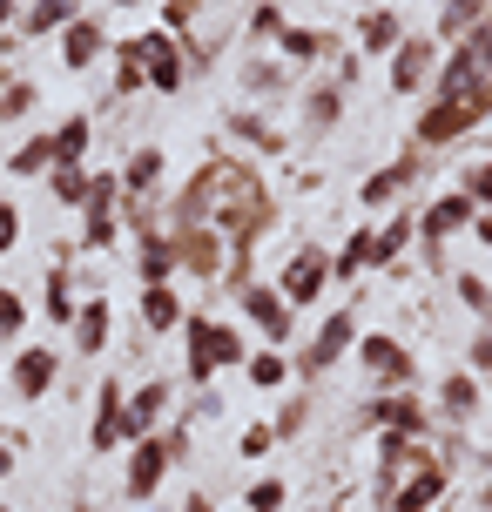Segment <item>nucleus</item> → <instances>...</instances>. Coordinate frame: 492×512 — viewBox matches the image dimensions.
<instances>
[{"label": "nucleus", "instance_id": "obj_1", "mask_svg": "<svg viewBox=\"0 0 492 512\" xmlns=\"http://www.w3.org/2000/svg\"><path fill=\"white\" fill-rule=\"evenodd\" d=\"M243 358H250V344H243L236 324L209 317V310H189V317H182V371H189L196 391H209V378L230 371V364L243 371Z\"/></svg>", "mask_w": 492, "mask_h": 512}, {"label": "nucleus", "instance_id": "obj_2", "mask_svg": "<svg viewBox=\"0 0 492 512\" xmlns=\"http://www.w3.org/2000/svg\"><path fill=\"white\" fill-rule=\"evenodd\" d=\"M358 337H364L358 310H351V304H344V310H331V317L317 324V337L304 344V351H297V364H290V371H297V378H324V371H337V364H344L351 351H358Z\"/></svg>", "mask_w": 492, "mask_h": 512}, {"label": "nucleus", "instance_id": "obj_3", "mask_svg": "<svg viewBox=\"0 0 492 512\" xmlns=\"http://www.w3.org/2000/svg\"><path fill=\"white\" fill-rule=\"evenodd\" d=\"M439 54H445V48L432 41V34H405V41L385 54L391 95H398V102H405V95H425V88H432V75H439Z\"/></svg>", "mask_w": 492, "mask_h": 512}, {"label": "nucleus", "instance_id": "obj_4", "mask_svg": "<svg viewBox=\"0 0 492 512\" xmlns=\"http://www.w3.org/2000/svg\"><path fill=\"white\" fill-rule=\"evenodd\" d=\"M135 54H142V75H149L156 95H182V88H189V48H182L176 34L142 27V34H135Z\"/></svg>", "mask_w": 492, "mask_h": 512}, {"label": "nucleus", "instance_id": "obj_5", "mask_svg": "<svg viewBox=\"0 0 492 512\" xmlns=\"http://www.w3.org/2000/svg\"><path fill=\"white\" fill-rule=\"evenodd\" d=\"M358 364H364V378L378 384V391H412V378H418L405 337H391V331H364L358 337Z\"/></svg>", "mask_w": 492, "mask_h": 512}, {"label": "nucleus", "instance_id": "obj_6", "mask_svg": "<svg viewBox=\"0 0 492 512\" xmlns=\"http://www.w3.org/2000/svg\"><path fill=\"white\" fill-rule=\"evenodd\" d=\"M230 297H236V310H243V324H257L263 344H277V351H284L290 331H297V310L277 297V283H257V277H250V283H236Z\"/></svg>", "mask_w": 492, "mask_h": 512}, {"label": "nucleus", "instance_id": "obj_7", "mask_svg": "<svg viewBox=\"0 0 492 512\" xmlns=\"http://www.w3.org/2000/svg\"><path fill=\"white\" fill-rule=\"evenodd\" d=\"M324 290H331V250L324 243H297V256H290L284 277H277V297L290 310H311Z\"/></svg>", "mask_w": 492, "mask_h": 512}, {"label": "nucleus", "instance_id": "obj_8", "mask_svg": "<svg viewBox=\"0 0 492 512\" xmlns=\"http://www.w3.org/2000/svg\"><path fill=\"white\" fill-rule=\"evenodd\" d=\"M176 472V452H169V438L162 432H149V438H135L129 445V472H122V492H129L135 506H149L162 492V479Z\"/></svg>", "mask_w": 492, "mask_h": 512}, {"label": "nucleus", "instance_id": "obj_9", "mask_svg": "<svg viewBox=\"0 0 492 512\" xmlns=\"http://www.w3.org/2000/svg\"><path fill=\"white\" fill-rule=\"evenodd\" d=\"M344 102H351V88L337 75H317L297 88V135H311V142H324L337 122H344Z\"/></svg>", "mask_w": 492, "mask_h": 512}, {"label": "nucleus", "instance_id": "obj_10", "mask_svg": "<svg viewBox=\"0 0 492 512\" xmlns=\"http://www.w3.org/2000/svg\"><path fill=\"white\" fill-rule=\"evenodd\" d=\"M61 378V351L54 344H21L14 364H7V398H21V405H41Z\"/></svg>", "mask_w": 492, "mask_h": 512}, {"label": "nucleus", "instance_id": "obj_11", "mask_svg": "<svg viewBox=\"0 0 492 512\" xmlns=\"http://www.w3.org/2000/svg\"><path fill=\"white\" fill-rule=\"evenodd\" d=\"M479 122H486V115H479L472 102H432L425 115H418V128H412V149H418V155L452 149V142H466Z\"/></svg>", "mask_w": 492, "mask_h": 512}, {"label": "nucleus", "instance_id": "obj_12", "mask_svg": "<svg viewBox=\"0 0 492 512\" xmlns=\"http://www.w3.org/2000/svg\"><path fill=\"white\" fill-rule=\"evenodd\" d=\"M445 486H452V465L425 452V459H418L412 472H405V479L385 492V512H432V506L445 499Z\"/></svg>", "mask_w": 492, "mask_h": 512}, {"label": "nucleus", "instance_id": "obj_13", "mask_svg": "<svg viewBox=\"0 0 492 512\" xmlns=\"http://www.w3.org/2000/svg\"><path fill=\"white\" fill-rule=\"evenodd\" d=\"M122 411H129L122 378H102L95 384V418H88V459H108V452L129 445V438H122Z\"/></svg>", "mask_w": 492, "mask_h": 512}, {"label": "nucleus", "instance_id": "obj_14", "mask_svg": "<svg viewBox=\"0 0 492 512\" xmlns=\"http://www.w3.org/2000/svg\"><path fill=\"white\" fill-rule=\"evenodd\" d=\"M364 425L425 438V432H432V405H425V398H412V391H385V398H371V405H364Z\"/></svg>", "mask_w": 492, "mask_h": 512}, {"label": "nucleus", "instance_id": "obj_15", "mask_svg": "<svg viewBox=\"0 0 492 512\" xmlns=\"http://www.w3.org/2000/svg\"><path fill=\"white\" fill-rule=\"evenodd\" d=\"M169 243H176V270H189V277H223V236L209 230V223L169 230Z\"/></svg>", "mask_w": 492, "mask_h": 512}, {"label": "nucleus", "instance_id": "obj_16", "mask_svg": "<svg viewBox=\"0 0 492 512\" xmlns=\"http://www.w3.org/2000/svg\"><path fill=\"white\" fill-rule=\"evenodd\" d=\"M108 48H115V41H108V21H95V14H75V21L61 27V61H68L75 75H88Z\"/></svg>", "mask_w": 492, "mask_h": 512}, {"label": "nucleus", "instance_id": "obj_17", "mask_svg": "<svg viewBox=\"0 0 492 512\" xmlns=\"http://www.w3.org/2000/svg\"><path fill=\"white\" fill-rule=\"evenodd\" d=\"M418 182V149H405L398 162H385V169H371V176L358 182V203L364 209H385V203H405V189Z\"/></svg>", "mask_w": 492, "mask_h": 512}, {"label": "nucleus", "instance_id": "obj_18", "mask_svg": "<svg viewBox=\"0 0 492 512\" xmlns=\"http://www.w3.org/2000/svg\"><path fill=\"white\" fill-rule=\"evenodd\" d=\"M135 317H142V331L169 337V331H182L189 304H182V290H176V283H142V290H135Z\"/></svg>", "mask_w": 492, "mask_h": 512}, {"label": "nucleus", "instance_id": "obj_19", "mask_svg": "<svg viewBox=\"0 0 492 512\" xmlns=\"http://www.w3.org/2000/svg\"><path fill=\"white\" fill-rule=\"evenodd\" d=\"M68 337H75L81 358H102V351H108V337H115V304H108L102 290H95V297H81V310H75V324H68Z\"/></svg>", "mask_w": 492, "mask_h": 512}, {"label": "nucleus", "instance_id": "obj_20", "mask_svg": "<svg viewBox=\"0 0 492 512\" xmlns=\"http://www.w3.org/2000/svg\"><path fill=\"white\" fill-rule=\"evenodd\" d=\"M169 405H176V391H169V384H162V378L135 384L129 411H122V438H129V445H135V438H149V432H156V425H162V411H169Z\"/></svg>", "mask_w": 492, "mask_h": 512}, {"label": "nucleus", "instance_id": "obj_21", "mask_svg": "<svg viewBox=\"0 0 492 512\" xmlns=\"http://www.w3.org/2000/svg\"><path fill=\"white\" fill-rule=\"evenodd\" d=\"M162 169H169V162H162V149H156V142H142V149L122 162V203H156Z\"/></svg>", "mask_w": 492, "mask_h": 512}, {"label": "nucleus", "instance_id": "obj_22", "mask_svg": "<svg viewBox=\"0 0 492 512\" xmlns=\"http://www.w3.org/2000/svg\"><path fill=\"white\" fill-rule=\"evenodd\" d=\"M405 34H412V27H405L398 7H364V14H358V48H351V54H391Z\"/></svg>", "mask_w": 492, "mask_h": 512}, {"label": "nucleus", "instance_id": "obj_23", "mask_svg": "<svg viewBox=\"0 0 492 512\" xmlns=\"http://www.w3.org/2000/svg\"><path fill=\"white\" fill-rule=\"evenodd\" d=\"M432 418H445V425H472V418H479V378H472V371H445Z\"/></svg>", "mask_w": 492, "mask_h": 512}, {"label": "nucleus", "instance_id": "obj_24", "mask_svg": "<svg viewBox=\"0 0 492 512\" xmlns=\"http://www.w3.org/2000/svg\"><path fill=\"white\" fill-rule=\"evenodd\" d=\"M135 283H176V243H169V230L135 236Z\"/></svg>", "mask_w": 492, "mask_h": 512}, {"label": "nucleus", "instance_id": "obj_25", "mask_svg": "<svg viewBox=\"0 0 492 512\" xmlns=\"http://www.w3.org/2000/svg\"><path fill=\"white\" fill-rule=\"evenodd\" d=\"M75 310H81V283H75V270H68V263H54L48 283H41V317L68 331V324H75Z\"/></svg>", "mask_w": 492, "mask_h": 512}, {"label": "nucleus", "instance_id": "obj_26", "mask_svg": "<svg viewBox=\"0 0 492 512\" xmlns=\"http://www.w3.org/2000/svg\"><path fill=\"white\" fill-rule=\"evenodd\" d=\"M230 135L243 142V149H257V155H284L290 149V135L270 122L263 108H236V115H230Z\"/></svg>", "mask_w": 492, "mask_h": 512}, {"label": "nucleus", "instance_id": "obj_27", "mask_svg": "<svg viewBox=\"0 0 492 512\" xmlns=\"http://www.w3.org/2000/svg\"><path fill=\"white\" fill-rule=\"evenodd\" d=\"M412 243H418V216L398 203V216H391V223H378V236H371V270H391L398 256L412 250Z\"/></svg>", "mask_w": 492, "mask_h": 512}, {"label": "nucleus", "instance_id": "obj_28", "mask_svg": "<svg viewBox=\"0 0 492 512\" xmlns=\"http://www.w3.org/2000/svg\"><path fill=\"white\" fill-rule=\"evenodd\" d=\"M486 14H492L486 0H445V7H439V27H432V41H439V48H459L472 27L486 21Z\"/></svg>", "mask_w": 492, "mask_h": 512}, {"label": "nucleus", "instance_id": "obj_29", "mask_svg": "<svg viewBox=\"0 0 492 512\" xmlns=\"http://www.w3.org/2000/svg\"><path fill=\"white\" fill-rule=\"evenodd\" d=\"M54 169V128H34V135H27V142H14V149H7V176H48Z\"/></svg>", "mask_w": 492, "mask_h": 512}, {"label": "nucleus", "instance_id": "obj_30", "mask_svg": "<svg viewBox=\"0 0 492 512\" xmlns=\"http://www.w3.org/2000/svg\"><path fill=\"white\" fill-rule=\"evenodd\" d=\"M277 48H284V61L311 68V61H324V54L337 48V34H324V27H297V21H290L284 34H277Z\"/></svg>", "mask_w": 492, "mask_h": 512}, {"label": "nucleus", "instance_id": "obj_31", "mask_svg": "<svg viewBox=\"0 0 492 512\" xmlns=\"http://www.w3.org/2000/svg\"><path fill=\"white\" fill-rule=\"evenodd\" d=\"M243 384H250V391H284L290 384V358L277 351V344L250 351V358H243Z\"/></svg>", "mask_w": 492, "mask_h": 512}, {"label": "nucleus", "instance_id": "obj_32", "mask_svg": "<svg viewBox=\"0 0 492 512\" xmlns=\"http://www.w3.org/2000/svg\"><path fill=\"white\" fill-rule=\"evenodd\" d=\"M371 236H378V230H371V223H358V230H351V236L331 250V283H337V277L351 283V277H364V270H371Z\"/></svg>", "mask_w": 492, "mask_h": 512}, {"label": "nucleus", "instance_id": "obj_33", "mask_svg": "<svg viewBox=\"0 0 492 512\" xmlns=\"http://www.w3.org/2000/svg\"><path fill=\"white\" fill-rule=\"evenodd\" d=\"M88 149H95V122L88 115H61L54 122V162H88Z\"/></svg>", "mask_w": 492, "mask_h": 512}, {"label": "nucleus", "instance_id": "obj_34", "mask_svg": "<svg viewBox=\"0 0 492 512\" xmlns=\"http://www.w3.org/2000/svg\"><path fill=\"white\" fill-rule=\"evenodd\" d=\"M48 196L61 209H81L88 203V162H54L48 169Z\"/></svg>", "mask_w": 492, "mask_h": 512}, {"label": "nucleus", "instance_id": "obj_35", "mask_svg": "<svg viewBox=\"0 0 492 512\" xmlns=\"http://www.w3.org/2000/svg\"><path fill=\"white\" fill-rule=\"evenodd\" d=\"M115 102H122V95H142V88H149V75H142V54H135V34L129 41H115Z\"/></svg>", "mask_w": 492, "mask_h": 512}, {"label": "nucleus", "instance_id": "obj_36", "mask_svg": "<svg viewBox=\"0 0 492 512\" xmlns=\"http://www.w3.org/2000/svg\"><path fill=\"white\" fill-rule=\"evenodd\" d=\"M34 102H41V88H34L27 75H0V128H7V122H21V115H27Z\"/></svg>", "mask_w": 492, "mask_h": 512}, {"label": "nucleus", "instance_id": "obj_37", "mask_svg": "<svg viewBox=\"0 0 492 512\" xmlns=\"http://www.w3.org/2000/svg\"><path fill=\"white\" fill-rule=\"evenodd\" d=\"M196 27H203V0H162V34L196 41Z\"/></svg>", "mask_w": 492, "mask_h": 512}, {"label": "nucleus", "instance_id": "obj_38", "mask_svg": "<svg viewBox=\"0 0 492 512\" xmlns=\"http://www.w3.org/2000/svg\"><path fill=\"white\" fill-rule=\"evenodd\" d=\"M243 95H257V102L284 95V68L277 61H243Z\"/></svg>", "mask_w": 492, "mask_h": 512}, {"label": "nucleus", "instance_id": "obj_39", "mask_svg": "<svg viewBox=\"0 0 492 512\" xmlns=\"http://www.w3.org/2000/svg\"><path fill=\"white\" fill-rule=\"evenodd\" d=\"M21 331H27V290L0 283V344H14Z\"/></svg>", "mask_w": 492, "mask_h": 512}, {"label": "nucleus", "instance_id": "obj_40", "mask_svg": "<svg viewBox=\"0 0 492 512\" xmlns=\"http://www.w3.org/2000/svg\"><path fill=\"white\" fill-rule=\"evenodd\" d=\"M459 196H466L472 209H492V155H486V162H466V169H459Z\"/></svg>", "mask_w": 492, "mask_h": 512}, {"label": "nucleus", "instance_id": "obj_41", "mask_svg": "<svg viewBox=\"0 0 492 512\" xmlns=\"http://www.w3.org/2000/svg\"><path fill=\"white\" fill-rule=\"evenodd\" d=\"M284 27H290L284 7H277V0H257V7H250V21H243V34H250V41H277Z\"/></svg>", "mask_w": 492, "mask_h": 512}, {"label": "nucleus", "instance_id": "obj_42", "mask_svg": "<svg viewBox=\"0 0 492 512\" xmlns=\"http://www.w3.org/2000/svg\"><path fill=\"white\" fill-rule=\"evenodd\" d=\"M304 425H311V398H284V405H277V418H270L277 445H284V438H297Z\"/></svg>", "mask_w": 492, "mask_h": 512}, {"label": "nucleus", "instance_id": "obj_43", "mask_svg": "<svg viewBox=\"0 0 492 512\" xmlns=\"http://www.w3.org/2000/svg\"><path fill=\"white\" fill-rule=\"evenodd\" d=\"M284 499H290L284 479H257V486L243 492V506H250V512H284Z\"/></svg>", "mask_w": 492, "mask_h": 512}, {"label": "nucleus", "instance_id": "obj_44", "mask_svg": "<svg viewBox=\"0 0 492 512\" xmlns=\"http://www.w3.org/2000/svg\"><path fill=\"white\" fill-rule=\"evenodd\" d=\"M21 230H27V223H21V203H14V196H0V256L21 243Z\"/></svg>", "mask_w": 492, "mask_h": 512}, {"label": "nucleus", "instance_id": "obj_45", "mask_svg": "<svg viewBox=\"0 0 492 512\" xmlns=\"http://www.w3.org/2000/svg\"><path fill=\"white\" fill-rule=\"evenodd\" d=\"M270 445H277L270 425H243V438H236V452H243V459H270Z\"/></svg>", "mask_w": 492, "mask_h": 512}, {"label": "nucleus", "instance_id": "obj_46", "mask_svg": "<svg viewBox=\"0 0 492 512\" xmlns=\"http://www.w3.org/2000/svg\"><path fill=\"white\" fill-rule=\"evenodd\" d=\"M466 371H472V378H479V371H492V324H486L479 337H472V351H466Z\"/></svg>", "mask_w": 492, "mask_h": 512}, {"label": "nucleus", "instance_id": "obj_47", "mask_svg": "<svg viewBox=\"0 0 492 512\" xmlns=\"http://www.w3.org/2000/svg\"><path fill=\"white\" fill-rule=\"evenodd\" d=\"M27 7H41V14H61V21H75L81 0H27Z\"/></svg>", "mask_w": 492, "mask_h": 512}, {"label": "nucleus", "instance_id": "obj_48", "mask_svg": "<svg viewBox=\"0 0 492 512\" xmlns=\"http://www.w3.org/2000/svg\"><path fill=\"white\" fill-rule=\"evenodd\" d=\"M472 236H479V243H492V209H479V216H472Z\"/></svg>", "mask_w": 492, "mask_h": 512}, {"label": "nucleus", "instance_id": "obj_49", "mask_svg": "<svg viewBox=\"0 0 492 512\" xmlns=\"http://www.w3.org/2000/svg\"><path fill=\"white\" fill-rule=\"evenodd\" d=\"M14 21H21V0H0V34H7Z\"/></svg>", "mask_w": 492, "mask_h": 512}, {"label": "nucleus", "instance_id": "obj_50", "mask_svg": "<svg viewBox=\"0 0 492 512\" xmlns=\"http://www.w3.org/2000/svg\"><path fill=\"white\" fill-rule=\"evenodd\" d=\"M182 512H216V506H209L203 492H189V499H182Z\"/></svg>", "mask_w": 492, "mask_h": 512}, {"label": "nucleus", "instance_id": "obj_51", "mask_svg": "<svg viewBox=\"0 0 492 512\" xmlns=\"http://www.w3.org/2000/svg\"><path fill=\"white\" fill-rule=\"evenodd\" d=\"M7 472H14V445H0V479H7Z\"/></svg>", "mask_w": 492, "mask_h": 512}, {"label": "nucleus", "instance_id": "obj_52", "mask_svg": "<svg viewBox=\"0 0 492 512\" xmlns=\"http://www.w3.org/2000/svg\"><path fill=\"white\" fill-rule=\"evenodd\" d=\"M115 7H142V0H115Z\"/></svg>", "mask_w": 492, "mask_h": 512}, {"label": "nucleus", "instance_id": "obj_53", "mask_svg": "<svg viewBox=\"0 0 492 512\" xmlns=\"http://www.w3.org/2000/svg\"><path fill=\"white\" fill-rule=\"evenodd\" d=\"M324 512H351V506H324Z\"/></svg>", "mask_w": 492, "mask_h": 512}, {"label": "nucleus", "instance_id": "obj_54", "mask_svg": "<svg viewBox=\"0 0 492 512\" xmlns=\"http://www.w3.org/2000/svg\"><path fill=\"white\" fill-rule=\"evenodd\" d=\"M486 512H492V486H486Z\"/></svg>", "mask_w": 492, "mask_h": 512}, {"label": "nucleus", "instance_id": "obj_55", "mask_svg": "<svg viewBox=\"0 0 492 512\" xmlns=\"http://www.w3.org/2000/svg\"><path fill=\"white\" fill-rule=\"evenodd\" d=\"M216 7H230V0H216Z\"/></svg>", "mask_w": 492, "mask_h": 512}, {"label": "nucleus", "instance_id": "obj_56", "mask_svg": "<svg viewBox=\"0 0 492 512\" xmlns=\"http://www.w3.org/2000/svg\"><path fill=\"white\" fill-rule=\"evenodd\" d=\"M0 512H14V506H0Z\"/></svg>", "mask_w": 492, "mask_h": 512}, {"label": "nucleus", "instance_id": "obj_57", "mask_svg": "<svg viewBox=\"0 0 492 512\" xmlns=\"http://www.w3.org/2000/svg\"><path fill=\"white\" fill-rule=\"evenodd\" d=\"M277 7H284V0H277Z\"/></svg>", "mask_w": 492, "mask_h": 512}]
</instances>
